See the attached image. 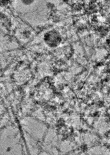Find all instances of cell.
I'll list each match as a JSON object with an SVG mask.
<instances>
[{
	"mask_svg": "<svg viewBox=\"0 0 110 155\" xmlns=\"http://www.w3.org/2000/svg\"><path fill=\"white\" fill-rule=\"evenodd\" d=\"M21 1L24 4L28 5L32 3L35 0H21Z\"/></svg>",
	"mask_w": 110,
	"mask_h": 155,
	"instance_id": "1",
	"label": "cell"
}]
</instances>
